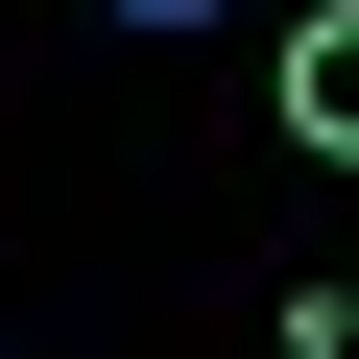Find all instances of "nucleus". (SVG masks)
I'll list each match as a JSON object with an SVG mask.
<instances>
[{
  "instance_id": "obj_1",
  "label": "nucleus",
  "mask_w": 359,
  "mask_h": 359,
  "mask_svg": "<svg viewBox=\"0 0 359 359\" xmlns=\"http://www.w3.org/2000/svg\"><path fill=\"white\" fill-rule=\"evenodd\" d=\"M287 144L359 168V0H311V25H287Z\"/></svg>"
},
{
  "instance_id": "obj_2",
  "label": "nucleus",
  "mask_w": 359,
  "mask_h": 359,
  "mask_svg": "<svg viewBox=\"0 0 359 359\" xmlns=\"http://www.w3.org/2000/svg\"><path fill=\"white\" fill-rule=\"evenodd\" d=\"M287 359H359V287H311V311H287Z\"/></svg>"
},
{
  "instance_id": "obj_3",
  "label": "nucleus",
  "mask_w": 359,
  "mask_h": 359,
  "mask_svg": "<svg viewBox=\"0 0 359 359\" xmlns=\"http://www.w3.org/2000/svg\"><path fill=\"white\" fill-rule=\"evenodd\" d=\"M96 25H144V48H168V25H216V0H96Z\"/></svg>"
}]
</instances>
